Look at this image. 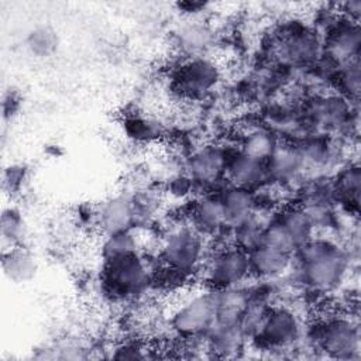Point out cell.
Segmentation results:
<instances>
[{
  "label": "cell",
  "mask_w": 361,
  "mask_h": 361,
  "mask_svg": "<svg viewBox=\"0 0 361 361\" xmlns=\"http://www.w3.org/2000/svg\"><path fill=\"white\" fill-rule=\"evenodd\" d=\"M351 250L327 235H314L293 252L298 282L313 293H331L348 278Z\"/></svg>",
  "instance_id": "6da1fadb"
},
{
  "label": "cell",
  "mask_w": 361,
  "mask_h": 361,
  "mask_svg": "<svg viewBox=\"0 0 361 361\" xmlns=\"http://www.w3.org/2000/svg\"><path fill=\"white\" fill-rule=\"evenodd\" d=\"M206 237L190 223L175 221L166 227L158 240V261L161 267L176 276H188L200 271L207 258Z\"/></svg>",
  "instance_id": "7a4b0ae2"
},
{
  "label": "cell",
  "mask_w": 361,
  "mask_h": 361,
  "mask_svg": "<svg viewBox=\"0 0 361 361\" xmlns=\"http://www.w3.org/2000/svg\"><path fill=\"white\" fill-rule=\"evenodd\" d=\"M305 338L312 350L323 353L331 360L350 361L360 357V326L348 312H330L305 330Z\"/></svg>",
  "instance_id": "3957f363"
},
{
  "label": "cell",
  "mask_w": 361,
  "mask_h": 361,
  "mask_svg": "<svg viewBox=\"0 0 361 361\" xmlns=\"http://www.w3.org/2000/svg\"><path fill=\"white\" fill-rule=\"evenodd\" d=\"M216 323L213 289H192L173 302L168 313L171 331L182 340L202 341Z\"/></svg>",
  "instance_id": "277c9868"
},
{
  "label": "cell",
  "mask_w": 361,
  "mask_h": 361,
  "mask_svg": "<svg viewBox=\"0 0 361 361\" xmlns=\"http://www.w3.org/2000/svg\"><path fill=\"white\" fill-rule=\"evenodd\" d=\"M102 288L116 300H134L148 292L154 282V268L144 252L102 262Z\"/></svg>",
  "instance_id": "5b68a950"
},
{
  "label": "cell",
  "mask_w": 361,
  "mask_h": 361,
  "mask_svg": "<svg viewBox=\"0 0 361 361\" xmlns=\"http://www.w3.org/2000/svg\"><path fill=\"white\" fill-rule=\"evenodd\" d=\"M272 54L283 68L310 69L323 56L320 31L305 23H288L272 42Z\"/></svg>",
  "instance_id": "8992f818"
},
{
  "label": "cell",
  "mask_w": 361,
  "mask_h": 361,
  "mask_svg": "<svg viewBox=\"0 0 361 361\" xmlns=\"http://www.w3.org/2000/svg\"><path fill=\"white\" fill-rule=\"evenodd\" d=\"M305 330L298 310L289 305H271L259 331L250 344L265 351L293 350L305 338Z\"/></svg>",
  "instance_id": "52a82bcc"
},
{
  "label": "cell",
  "mask_w": 361,
  "mask_h": 361,
  "mask_svg": "<svg viewBox=\"0 0 361 361\" xmlns=\"http://www.w3.org/2000/svg\"><path fill=\"white\" fill-rule=\"evenodd\" d=\"M221 80L223 68L209 55L182 59L172 73V87L185 100H202L210 96Z\"/></svg>",
  "instance_id": "ba28073f"
},
{
  "label": "cell",
  "mask_w": 361,
  "mask_h": 361,
  "mask_svg": "<svg viewBox=\"0 0 361 361\" xmlns=\"http://www.w3.org/2000/svg\"><path fill=\"white\" fill-rule=\"evenodd\" d=\"M200 271L209 289L244 286L251 279L248 252L233 243L207 254Z\"/></svg>",
  "instance_id": "9c48e42d"
},
{
  "label": "cell",
  "mask_w": 361,
  "mask_h": 361,
  "mask_svg": "<svg viewBox=\"0 0 361 361\" xmlns=\"http://www.w3.org/2000/svg\"><path fill=\"white\" fill-rule=\"evenodd\" d=\"M323 59L338 68L347 62L360 59L361 28L360 21H353L340 14L334 16L322 34Z\"/></svg>",
  "instance_id": "30bf717a"
},
{
  "label": "cell",
  "mask_w": 361,
  "mask_h": 361,
  "mask_svg": "<svg viewBox=\"0 0 361 361\" xmlns=\"http://www.w3.org/2000/svg\"><path fill=\"white\" fill-rule=\"evenodd\" d=\"M228 151L224 147L207 144L196 148L185 159L183 172L196 186L210 188L226 178Z\"/></svg>",
  "instance_id": "8fae6325"
},
{
  "label": "cell",
  "mask_w": 361,
  "mask_h": 361,
  "mask_svg": "<svg viewBox=\"0 0 361 361\" xmlns=\"http://www.w3.org/2000/svg\"><path fill=\"white\" fill-rule=\"evenodd\" d=\"M92 219L102 235L137 228L133 195L118 192L109 196L94 209Z\"/></svg>",
  "instance_id": "7c38bea8"
},
{
  "label": "cell",
  "mask_w": 361,
  "mask_h": 361,
  "mask_svg": "<svg viewBox=\"0 0 361 361\" xmlns=\"http://www.w3.org/2000/svg\"><path fill=\"white\" fill-rule=\"evenodd\" d=\"M268 183L279 188L293 186L306 176L300 155L295 142L279 141L271 157L265 161Z\"/></svg>",
  "instance_id": "4fadbf2b"
},
{
  "label": "cell",
  "mask_w": 361,
  "mask_h": 361,
  "mask_svg": "<svg viewBox=\"0 0 361 361\" xmlns=\"http://www.w3.org/2000/svg\"><path fill=\"white\" fill-rule=\"evenodd\" d=\"M251 278L261 282H274L292 272L293 254L258 244L248 251Z\"/></svg>",
  "instance_id": "5bb4252c"
},
{
  "label": "cell",
  "mask_w": 361,
  "mask_h": 361,
  "mask_svg": "<svg viewBox=\"0 0 361 361\" xmlns=\"http://www.w3.org/2000/svg\"><path fill=\"white\" fill-rule=\"evenodd\" d=\"M226 180L231 185L257 192V189L268 185L267 164L240 149L231 151L228 152L226 165Z\"/></svg>",
  "instance_id": "9a60e30c"
},
{
  "label": "cell",
  "mask_w": 361,
  "mask_h": 361,
  "mask_svg": "<svg viewBox=\"0 0 361 361\" xmlns=\"http://www.w3.org/2000/svg\"><path fill=\"white\" fill-rule=\"evenodd\" d=\"M219 196L224 210L226 231L228 233L250 220L259 209L257 195L250 189L227 183L226 188L220 190Z\"/></svg>",
  "instance_id": "2e32d148"
},
{
  "label": "cell",
  "mask_w": 361,
  "mask_h": 361,
  "mask_svg": "<svg viewBox=\"0 0 361 361\" xmlns=\"http://www.w3.org/2000/svg\"><path fill=\"white\" fill-rule=\"evenodd\" d=\"M189 214V223L206 238L226 230V217L219 193H203L195 197Z\"/></svg>",
  "instance_id": "e0dca14e"
},
{
  "label": "cell",
  "mask_w": 361,
  "mask_h": 361,
  "mask_svg": "<svg viewBox=\"0 0 361 361\" xmlns=\"http://www.w3.org/2000/svg\"><path fill=\"white\" fill-rule=\"evenodd\" d=\"M203 345L216 358H235L244 353L250 341L240 324L214 323L203 337Z\"/></svg>",
  "instance_id": "ac0fdd59"
},
{
  "label": "cell",
  "mask_w": 361,
  "mask_h": 361,
  "mask_svg": "<svg viewBox=\"0 0 361 361\" xmlns=\"http://www.w3.org/2000/svg\"><path fill=\"white\" fill-rule=\"evenodd\" d=\"M334 199L347 214L358 216L361 196V169L358 162L343 164L331 180Z\"/></svg>",
  "instance_id": "d6986e66"
},
{
  "label": "cell",
  "mask_w": 361,
  "mask_h": 361,
  "mask_svg": "<svg viewBox=\"0 0 361 361\" xmlns=\"http://www.w3.org/2000/svg\"><path fill=\"white\" fill-rule=\"evenodd\" d=\"M173 34L176 48L183 55V59L207 55V51L214 44L213 30L199 18H189L182 23Z\"/></svg>",
  "instance_id": "ffe728a7"
},
{
  "label": "cell",
  "mask_w": 361,
  "mask_h": 361,
  "mask_svg": "<svg viewBox=\"0 0 361 361\" xmlns=\"http://www.w3.org/2000/svg\"><path fill=\"white\" fill-rule=\"evenodd\" d=\"M272 216L289 237L295 251L317 234L307 213L299 203L283 206Z\"/></svg>",
  "instance_id": "44dd1931"
},
{
  "label": "cell",
  "mask_w": 361,
  "mask_h": 361,
  "mask_svg": "<svg viewBox=\"0 0 361 361\" xmlns=\"http://www.w3.org/2000/svg\"><path fill=\"white\" fill-rule=\"evenodd\" d=\"M144 230L142 228H131L126 231L111 233L102 235V241L99 245V254L102 262H107L120 257L144 252Z\"/></svg>",
  "instance_id": "7402d4cb"
},
{
  "label": "cell",
  "mask_w": 361,
  "mask_h": 361,
  "mask_svg": "<svg viewBox=\"0 0 361 361\" xmlns=\"http://www.w3.org/2000/svg\"><path fill=\"white\" fill-rule=\"evenodd\" d=\"M214 307H216V323L238 324L240 317L250 300L251 289L244 286L213 289Z\"/></svg>",
  "instance_id": "603a6c76"
},
{
  "label": "cell",
  "mask_w": 361,
  "mask_h": 361,
  "mask_svg": "<svg viewBox=\"0 0 361 361\" xmlns=\"http://www.w3.org/2000/svg\"><path fill=\"white\" fill-rule=\"evenodd\" d=\"M3 271L11 282L25 283L35 276L38 271V261L23 244L14 245L4 248L3 251Z\"/></svg>",
  "instance_id": "cb8c5ba5"
},
{
  "label": "cell",
  "mask_w": 361,
  "mask_h": 361,
  "mask_svg": "<svg viewBox=\"0 0 361 361\" xmlns=\"http://www.w3.org/2000/svg\"><path fill=\"white\" fill-rule=\"evenodd\" d=\"M279 141L281 140L278 134L265 124L251 126L243 133L238 149L257 159L267 161L279 144Z\"/></svg>",
  "instance_id": "d4e9b609"
},
{
  "label": "cell",
  "mask_w": 361,
  "mask_h": 361,
  "mask_svg": "<svg viewBox=\"0 0 361 361\" xmlns=\"http://www.w3.org/2000/svg\"><path fill=\"white\" fill-rule=\"evenodd\" d=\"M334 92L344 96L351 103L357 104L361 90V63L360 59L347 62L337 68L333 80Z\"/></svg>",
  "instance_id": "484cf974"
},
{
  "label": "cell",
  "mask_w": 361,
  "mask_h": 361,
  "mask_svg": "<svg viewBox=\"0 0 361 361\" xmlns=\"http://www.w3.org/2000/svg\"><path fill=\"white\" fill-rule=\"evenodd\" d=\"M28 51L37 58H49L52 56L59 44L56 31L49 25H37L34 27L25 39Z\"/></svg>",
  "instance_id": "4316f807"
},
{
  "label": "cell",
  "mask_w": 361,
  "mask_h": 361,
  "mask_svg": "<svg viewBox=\"0 0 361 361\" xmlns=\"http://www.w3.org/2000/svg\"><path fill=\"white\" fill-rule=\"evenodd\" d=\"M124 133L135 142H151L162 134V126L147 116L133 114L123 121Z\"/></svg>",
  "instance_id": "83f0119b"
},
{
  "label": "cell",
  "mask_w": 361,
  "mask_h": 361,
  "mask_svg": "<svg viewBox=\"0 0 361 361\" xmlns=\"http://www.w3.org/2000/svg\"><path fill=\"white\" fill-rule=\"evenodd\" d=\"M268 219H264L262 214H259V209H258V212L250 220H247L245 223L240 224L237 228L230 231L231 243L247 252L251 251L254 247L259 244L261 234Z\"/></svg>",
  "instance_id": "f1b7e54d"
},
{
  "label": "cell",
  "mask_w": 361,
  "mask_h": 361,
  "mask_svg": "<svg viewBox=\"0 0 361 361\" xmlns=\"http://www.w3.org/2000/svg\"><path fill=\"white\" fill-rule=\"evenodd\" d=\"M0 233L4 248L21 245L25 237V220L21 212L16 207H7L1 213Z\"/></svg>",
  "instance_id": "f546056e"
},
{
  "label": "cell",
  "mask_w": 361,
  "mask_h": 361,
  "mask_svg": "<svg viewBox=\"0 0 361 361\" xmlns=\"http://www.w3.org/2000/svg\"><path fill=\"white\" fill-rule=\"evenodd\" d=\"M147 353H148L147 347L142 345L140 341H124L113 350L111 358H114V360H142L148 355Z\"/></svg>",
  "instance_id": "4dcf8cb0"
},
{
  "label": "cell",
  "mask_w": 361,
  "mask_h": 361,
  "mask_svg": "<svg viewBox=\"0 0 361 361\" xmlns=\"http://www.w3.org/2000/svg\"><path fill=\"white\" fill-rule=\"evenodd\" d=\"M340 16L347 17L353 21H360V16H361V0H350L345 1L340 6Z\"/></svg>",
  "instance_id": "1f68e13d"
}]
</instances>
